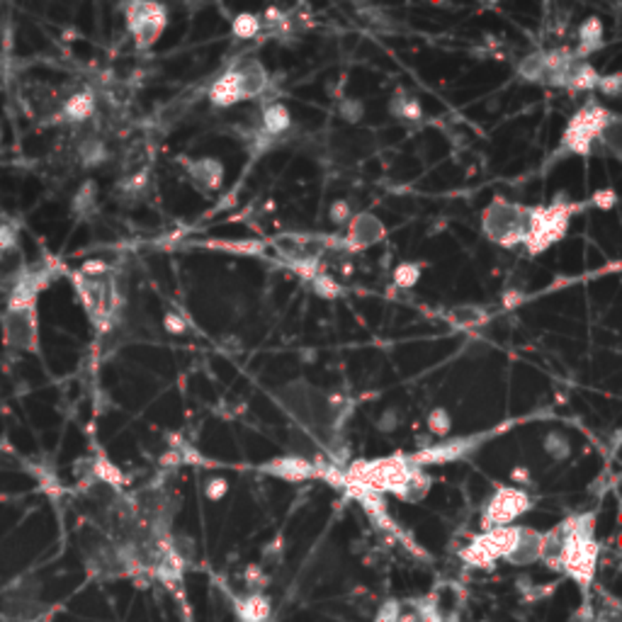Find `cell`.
I'll list each match as a JSON object with an SVG mask.
<instances>
[{
    "mask_svg": "<svg viewBox=\"0 0 622 622\" xmlns=\"http://www.w3.org/2000/svg\"><path fill=\"white\" fill-rule=\"evenodd\" d=\"M562 149L576 156H594V153L613 149L620 152V120L618 114L608 113L595 100L586 103L569 120L562 136Z\"/></svg>",
    "mask_w": 622,
    "mask_h": 622,
    "instance_id": "6da1fadb",
    "label": "cell"
},
{
    "mask_svg": "<svg viewBox=\"0 0 622 622\" xmlns=\"http://www.w3.org/2000/svg\"><path fill=\"white\" fill-rule=\"evenodd\" d=\"M520 76L566 90H595L598 83L594 66L586 58L576 57V51L571 49H552L533 54L520 64Z\"/></svg>",
    "mask_w": 622,
    "mask_h": 622,
    "instance_id": "7a4b0ae2",
    "label": "cell"
},
{
    "mask_svg": "<svg viewBox=\"0 0 622 622\" xmlns=\"http://www.w3.org/2000/svg\"><path fill=\"white\" fill-rule=\"evenodd\" d=\"M74 284L95 329H110L122 307V294L117 287V275L113 268H107L100 260L85 263L81 270L74 273Z\"/></svg>",
    "mask_w": 622,
    "mask_h": 622,
    "instance_id": "3957f363",
    "label": "cell"
},
{
    "mask_svg": "<svg viewBox=\"0 0 622 622\" xmlns=\"http://www.w3.org/2000/svg\"><path fill=\"white\" fill-rule=\"evenodd\" d=\"M562 533V552L556 569H562L574 579L584 591L595 576V564H598V542L594 538V516H574L556 525Z\"/></svg>",
    "mask_w": 622,
    "mask_h": 622,
    "instance_id": "277c9868",
    "label": "cell"
},
{
    "mask_svg": "<svg viewBox=\"0 0 622 622\" xmlns=\"http://www.w3.org/2000/svg\"><path fill=\"white\" fill-rule=\"evenodd\" d=\"M270 88V76L258 58H245L217 78V83L209 90V100L217 107H231L260 97Z\"/></svg>",
    "mask_w": 622,
    "mask_h": 622,
    "instance_id": "5b68a950",
    "label": "cell"
},
{
    "mask_svg": "<svg viewBox=\"0 0 622 622\" xmlns=\"http://www.w3.org/2000/svg\"><path fill=\"white\" fill-rule=\"evenodd\" d=\"M530 217H533V207L494 198L481 214V229H484V236L496 245L516 248V245H525L528 241Z\"/></svg>",
    "mask_w": 622,
    "mask_h": 622,
    "instance_id": "8992f818",
    "label": "cell"
},
{
    "mask_svg": "<svg viewBox=\"0 0 622 622\" xmlns=\"http://www.w3.org/2000/svg\"><path fill=\"white\" fill-rule=\"evenodd\" d=\"M414 467L416 464L404 455L382 457V460H372V463H358L348 470V484L369 491V494L389 491V494L399 496Z\"/></svg>",
    "mask_w": 622,
    "mask_h": 622,
    "instance_id": "52a82bcc",
    "label": "cell"
},
{
    "mask_svg": "<svg viewBox=\"0 0 622 622\" xmlns=\"http://www.w3.org/2000/svg\"><path fill=\"white\" fill-rule=\"evenodd\" d=\"M574 209L576 205L569 202L566 192H556V198L547 207H533L528 241H525V248L530 253H542L549 245H555L559 238H564Z\"/></svg>",
    "mask_w": 622,
    "mask_h": 622,
    "instance_id": "ba28073f",
    "label": "cell"
},
{
    "mask_svg": "<svg viewBox=\"0 0 622 622\" xmlns=\"http://www.w3.org/2000/svg\"><path fill=\"white\" fill-rule=\"evenodd\" d=\"M127 12V29L134 39V47L146 49L156 47V42L168 25V12L159 3H129L124 5Z\"/></svg>",
    "mask_w": 622,
    "mask_h": 622,
    "instance_id": "9c48e42d",
    "label": "cell"
},
{
    "mask_svg": "<svg viewBox=\"0 0 622 622\" xmlns=\"http://www.w3.org/2000/svg\"><path fill=\"white\" fill-rule=\"evenodd\" d=\"M530 510V496L518 486H501L491 496L486 509H484V528H506L513 525L523 513Z\"/></svg>",
    "mask_w": 622,
    "mask_h": 622,
    "instance_id": "30bf717a",
    "label": "cell"
},
{
    "mask_svg": "<svg viewBox=\"0 0 622 622\" xmlns=\"http://www.w3.org/2000/svg\"><path fill=\"white\" fill-rule=\"evenodd\" d=\"M37 304L32 307H8L5 316V343L10 348L35 350L37 348Z\"/></svg>",
    "mask_w": 622,
    "mask_h": 622,
    "instance_id": "8fae6325",
    "label": "cell"
},
{
    "mask_svg": "<svg viewBox=\"0 0 622 622\" xmlns=\"http://www.w3.org/2000/svg\"><path fill=\"white\" fill-rule=\"evenodd\" d=\"M185 173H188L190 185L202 192L205 198H212L224 185V163L214 156L185 160Z\"/></svg>",
    "mask_w": 622,
    "mask_h": 622,
    "instance_id": "7c38bea8",
    "label": "cell"
},
{
    "mask_svg": "<svg viewBox=\"0 0 622 622\" xmlns=\"http://www.w3.org/2000/svg\"><path fill=\"white\" fill-rule=\"evenodd\" d=\"M385 234H387V229L382 224V219L369 214V212H360V214H355V217L350 219L343 244H346V248H350V251H362V248L379 244V241L385 238Z\"/></svg>",
    "mask_w": 622,
    "mask_h": 622,
    "instance_id": "4fadbf2b",
    "label": "cell"
},
{
    "mask_svg": "<svg viewBox=\"0 0 622 622\" xmlns=\"http://www.w3.org/2000/svg\"><path fill=\"white\" fill-rule=\"evenodd\" d=\"M540 552H542V533L533 528H520L518 525L513 545H510L509 555L503 556V559L516 566L535 564V562H540Z\"/></svg>",
    "mask_w": 622,
    "mask_h": 622,
    "instance_id": "5bb4252c",
    "label": "cell"
},
{
    "mask_svg": "<svg viewBox=\"0 0 622 622\" xmlns=\"http://www.w3.org/2000/svg\"><path fill=\"white\" fill-rule=\"evenodd\" d=\"M292 127V113L287 110V105L280 103V100H270V103L263 105L260 110V134L263 136H283V134L290 132Z\"/></svg>",
    "mask_w": 622,
    "mask_h": 622,
    "instance_id": "9a60e30c",
    "label": "cell"
},
{
    "mask_svg": "<svg viewBox=\"0 0 622 622\" xmlns=\"http://www.w3.org/2000/svg\"><path fill=\"white\" fill-rule=\"evenodd\" d=\"M263 471L268 474H275L284 481H307L311 477H316V467L302 457H280V460H273V463H265Z\"/></svg>",
    "mask_w": 622,
    "mask_h": 622,
    "instance_id": "2e32d148",
    "label": "cell"
},
{
    "mask_svg": "<svg viewBox=\"0 0 622 622\" xmlns=\"http://www.w3.org/2000/svg\"><path fill=\"white\" fill-rule=\"evenodd\" d=\"M389 114L401 122H421L424 120V105L414 93L404 88H396V93L389 100Z\"/></svg>",
    "mask_w": 622,
    "mask_h": 622,
    "instance_id": "e0dca14e",
    "label": "cell"
},
{
    "mask_svg": "<svg viewBox=\"0 0 622 622\" xmlns=\"http://www.w3.org/2000/svg\"><path fill=\"white\" fill-rule=\"evenodd\" d=\"M603 47V22L598 18H588L579 27V49H576V57L586 58L588 54H594L598 49Z\"/></svg>",
    "mask_w": 622,
    "mask_h": 622,
    "instance_id": "ac0fdd59",
    "label": "cell"
},
{
    "mask_svg": "<svg viewBox=\"0 0 622 622\" xmlns=\"http://www.w3.org/2000/svg\"><path fill=\"white\" fill-rule=\"evenodd\" d=\"M95 110V97L90 93H76L64 103V117L71 122H83Z\"/></svg>",
    "mask_w": 622,
    "mask_h": 622,
    "instance_id": "d6986e66",
    "label": "cell"
},
{
    "mask_svg": "<svg viewBox=\"0 0 622 622\" xmlns=\"http://www.w3.org/2000/svg\"><path fill=\"white\" fill-rule=\"evenodd\" d=\"M238 618L244 622H268L270 620V603L263 595H248L238 603Z\"/></svg>",
    "mask_w": 622,
    "mask_h": 622,
    "instance_id": "ffe728a7",
    "label": "cell"
},
{
    "mask_svg": "<svg viewBox=\"0 0 622 622\" xmlns=\"http://www.w3.org/2000/svg\"><path fill=\"white\" fill-rule=\"evenodd\" d=\"M486 319H489V314L484 307H455L450 311V321L457 329H477Z\"/></svg>",
    "mask_w": 622,
    "mask_h": 622,
    "instance_id": "44dd1931",
    "label": "cell"
},
{
    "mask_svg": "<svg viewBox=\"0 0 622 622\" xmlns=\"http://www.w3.org/2000/svg\"><path fill=\"white\" fill-rule=\"evenodd\" d=\"M542 450H545L555 463H562L571 455V443H569V435L564 431H549L542 438Z\"/></svg>",
    "mask_w": 622,
    "mask_h": 622,
    "instance_id": "7402d4cb",
    "label": "cell"
},
{
    "mask_svg": "<svg viewBox=\"0 0 622 622\" xmlns=\"http://www.w3.org/2000/svg\"><path fill=\"white\" fill-rule=\"evenodd\" d=\"M421 265L418 263H399L394 268V273H392V283H394V287H399V290H411V287H416V283L421 280Z\"/></svg>",
    "mask_w": 622,
    "mask_h": 622,
    "instance_id": "603a6c76",
    "label": "cell"
},
{
    "mask_svg": "<svg viewBox=\"0 0 622 622\" xmlns=\"http://www.w3.org/2000/svg\"><path fill=\"white\" fill-rule=\"evenodd\" d=\"M425 421H428V431L433 435H438V438H447L450 431H453V416L447 414V408H443V406L431 408Z\"/></svg>",
    "mask_w": 622,
    "mask_h": 622,
    "instance_id": "cb8c5ba5",
    "label": "cell"
},
{
    "mask_svg": "<svg viewBox=\"0 0 622 622\" xmlns=\"http://www.w3.org/2000/svg\"><path fill=\"white\" fill-rule=\"evenodd\" d=\"M231 29L238 39H253L255 35L263 32V25H260V15H251V12H244L238 15L231 22Z\"/></svg>",
    "mask_w": 622,
    "mask_h": 622,
    "instance_id": "d4e9b609",
    "label": "cell"
},
{
    "mask_svg": "<svg viewBox=\"0 0 622 622\" xmlns=\"http://www.w3.org/2000/svg\"><path fill=\"white\" fill-rule=\"evenodd\" d=\"M355 217V212H353V205H350L348 199H333L329 207V219L333 227H348L350 219Z\"/></svg>",
    "mask_w": 622,
    "mask_h": 622,
    "instance_id": "484cf974",
    "label": "cell"
},
{
    "mask_svg": "<svg viewBox=\"0 0 622 622\" xmlns=\"http://www.w3.org/2000/svg\"><path fill=\"white\" fill-rule=\"evenodd\" d=\"M338 114L350 124L360 122L365 117V103L358 97H343L338 103Z\"/></svg>",
    "mask_w": 622,
    "mask_h": 622,
    "instance_id": "4316f807",
    "label": "cell"
},
{
    "mask_svg": "<svg viewBox=\"0 0 622 622\" xmlns=\"http://www.w3.org/2000/svg\"><path fill=\"white\" fill-rule=\"evenodd\" d=\"M311 287H314V292L321 294V297H336L338 294V287H336V283L330 280L329 275L323 273H316L314 277H311Z\"/></svg>",
    "mask_w": 622,
    "mask_h": 622,
    "instance_id": "83f0119b",
    "label": "cell"
},
{
    "mask_svg": "<svg viewBox=\"0 0 622 622\" xmlns=\"http://www.w3.org/2000/svg\"><path fill=\"white\" fill-rule=\"evenodd\" d=\"M620 85H622L620 74H613V76H598L595 90H598V93H603L605 97H618V95H620Z\"/></svg>",
    "mask_w": 622,
    "mask_h": 622,
    "instance_id": "f1b7e54d",
    "label": "cell"
},
{
    "mask_svg": "<svg viewBox=\"0 0 622 622\" xmlns=\"http://www.w3.org/2000/svg\"><path fill=\"white\" fill-rule=\"evenodd\" d=\"M399 424H401V414H399V408H385L382 411V416L377 418V431H382V433H394L396 428H399Z\"/></svg>",
    "mask_w": 622,
    "mask_h": 622,
    "instance_id": "f546056e",
    "label": "cell"
},
{
    "mask_svg": "<svg viewBox=\"0 0 622 622\" xmlns=\"http://www.w3.org/2000/svg\"><path fill=\"white\" fill-rule=\"evenodd\" d=\"M163 326H166V330L173 333V336H183V333L188 330V321H185V316H183L180 311H166Z\"/></svg>",
    "mask_w": 622,
    "mask_h": 622,
    "instance_id": "4dcf8cb0",
    "label": "cell"
},
{
    "mask_svg": "<svg viewBox=\"0 0 622 622\" xmlns=\"http://www.w3.org/2000/svg\"><path fill=\"white\" fill-rule=\"evenodd\" d=\"M205 494H207L209 501L224 499L229 494V481L224 477H212V479L205 481Z\"/></svg>",
    "mask_w": 622,
    "mask_h": 622,
    "instance_id": "1f68e13d",
    "label": "cell"
},
{
    "mask_svg": "<svg viewBox=\"0 0 622 622\" xmlns=\"http://www.w3.org/2000/svg\"><path fill=\"white\" fill-rule=\"evenodd\" d=\"M95 205V183H85L83 188L78 190L76 195V209L78 212H88Z\"/></svg>",
    "mask_w": 622,
    "mask_h": 622,
    "instance_id": "d6a6232c",
    "label": "cell"
},
{
    "mask_svg": "<svg viewBox=\"0 0 622 622\" xmlns=\"http://www.w3.org/2000/svg\"><path fill=\"white\" fill-rule=\"evenodd\" d=\"M95 474H97L103 481H107V484H120V481H122V474L117 471V467H113L110 463H105V460L95 463Z\"/></svg>",
    "mask_w": 622,
    "mask_h": 622,
    "instance_id": "836d02e7",
    "label": "cell"
},
{
    "mask_svg": "<svg viewBox=\"0 0 622 622\" xmlns=\"http://www.w3.org/2000/svg\"><path fill=\"white\" fill-rule=\"evenodd\" d=\"M615 192L613 190H598L594 198H591V205L598 209H613L615 207Z\"/></svg>",
    "mask_w": 622,
    "mask_h": 622,
    "instance_id": "e575fe53",
    "label": "cell"
},
{
    "mask_svg": "<svg viewBox=\"0 0 622 622\" xmlns=\"http://www.w3.org/2000/svg\"><path fill=\"white\" fill-rule=\"evenodd\" d=\"M15 241H18V234H15V229L10 227V224H3V227H0V255L8 253L10 248L15 245Z\"/></svg>",
    "mask_w": 622,
    "mask_h": 622,
    "instance_id": "d590c367",
    "label": "cell"
},
{
    "mask_svg": "<svg viewBox=\"0 0 622 622\" xmlns=\"http://www.w3.org/2000/svg\"><path fill=\"white\" fill-rule=\"evenodd\" d=\"M523 299H525V292H520V290H509L506 297H503V307H506V309H513V307H518Z\"/></svg>",
    "mask_w": 622,
    "mask_h": 622,
    "instance_id": "8d00e7d4",
    "label": "cell"
},
{
    "mask_svg": "<svg viewBox=\"0 0 622 622\" xmlns=\"http://www.w3.org/2000/svg\"><path fill=\"white\" fill-rule=\"evenodd\" d=\"M399 620V613L394 610V605H387L385 610H382V615L377 618V622H396Z\"/></svg>",
    "mask_w": 622,
    "mask_h": 622,
    "instance_id": "74e56055",
    "label": "cell"
}]
</instances>
